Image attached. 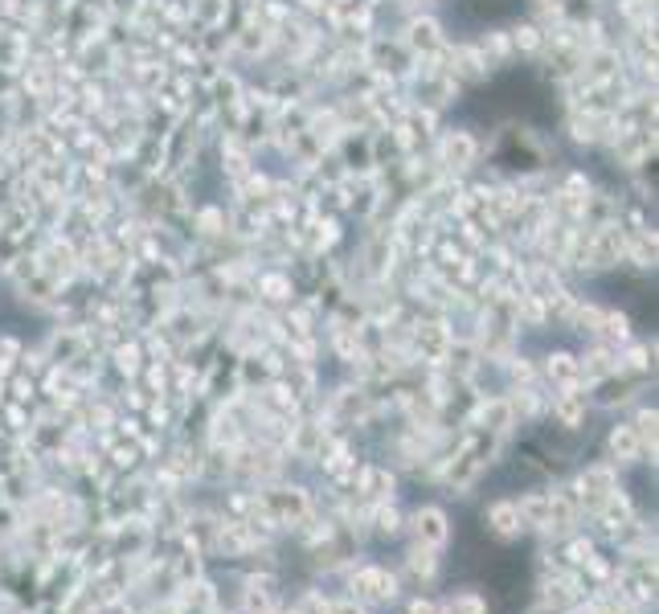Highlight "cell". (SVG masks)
I'll use <instances>...</instances> for the list:
<instances>
[{
	"instance_id": "obj_5",
	"label": "cell",
	"mask_w": 659,
	"mask_h": 614,
	"mask_svg": "<svg viewBox=\"0 0 659 614\" xmlns=\"http://www.w3.org/2000/svg\"><path fill=\"white\" fill-rule=\"evenodd\" d=\"M516 512H520V520H524V516H529L533 524H545V520L553 516V508H549L545 500H524V504H520Z\"/></svg>"
},
{
	"instance_id": "obj_2",
	"label": "cell",
	"mask_w": 659,
	"mask_h": 614,
	"mask_svg": "<svg viewBox=\"0 0 659 614\" xmlns=\"http://www.w3.org/2000/svg\"><path fill=\"white\" fill-rule=\"evenodd\" d=\"M520 512H516V504H496L492 508V529L500 533V537H512V533H520Z\"/></svg>"
},
{
	"instance_id": "obj_6",
	"label": "cell",
	"mask_w": 659,
	"mask_h": 614,
	"mask_svg": "<svg viewBox=\"0 0 659 614\" xmlns=\"http://www.w3.org/2000/svg\"><path fill=\"white\" fill-rule=\"evenodd\" d=\"M410 565L418 569V574H430V569H434V553H430V545H418L414 557H410Z\"/></svg>"
},
{
	"instance_id": "obj_3",
	"label": "cell",
	"mask_w": 659,
	"mask_h": 614,
	"mask_svg": "<svg viewBox=\"0 0 659 614\" xmlns=\"http://www.w3.org/2000/svg\"><path fill=\"white\" fill-rule=\"evenodd\" d=\"M357 586H361L369 598H393V578H385L381 569H365V574L357 578Z\"/></svg>"
},
{
	"instance_id": "obj_1",
	"label": "cell",
	"mask_w": 659,
	"mask_h": 614,
	"mask_svg": "<svg viewBox=\"0 0 659 614\" xmlns=\"http://www.w3.org/2000/svg\"><path fill=\"white\" fill-rule=\"evenodd\" d=\"M418 541L422 545H430V549H438V545H447V537H451V529H447V516L438 512V508H426V512H418Z\"/></svg>"
},
{
	"instance_id": "obj_4",
	"label": "cell",
	"mask_w": 659,
	"mask_h": 614,
	"mask_svg": "<svg viewBox=\"0 0 659 614\" xmlns=\"http://www.w3.org/2000/svg\"><path fill=\"white\" fill-rule=\"evenodd\" d=\"M447 614H488V606H483L479 594H455L447 602Z\"/></svg>"
}]
</instances>
